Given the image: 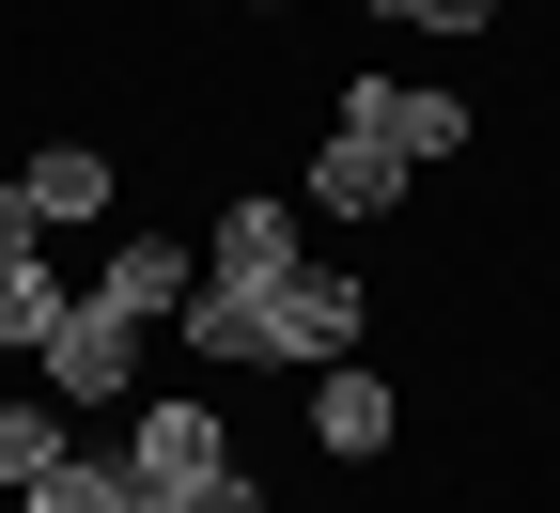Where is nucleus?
Wrapping results in <instances>:
<instances>
[{"label":"nucleus","mask_w":560,"mask_h":513,"mask_svg":"<svg viewBox=\"0 0 560 513\" xmlns=\"http://www.w3.org/2000/svg\"><path fill=\"white\" fill-rule=\"evenodd\" d=\"M109 452H125V482H140V498H172V513H187L202 482L234 467V435H219V405H202V389H140Z\"/></svg>","instance_id":"f257e3e1"},{"label":"nucleus","mask_w":560,"mask_h":513,"mask_svg":"<svg viewBox=\"0 0 560 513\" xmlns=\"http://www.w3.org/2000/svg\"><path fill=\"white\" fill-rule=\"evenodd\" d=\"M32 374H47V405H140V327H125L109 296H79V312H62V342L32 358Z\"/></svg>","instance_id":"f03ea898"},{"label":"nucleus","mask_w":560,"mask_h":513,"mask_svg":"<svg viewBox=\"0 0 560 513\" xmlns=\"http://www.w3.org/2000/svg\"><path fill=\"white\" fill-rule=\"evenodd\" d=\"M342 140H389L405 172L467 156V94H405V79H342Z\"/></svg>","instance_id":"7ed1b4c3"},{"label":"nucleus","mask_w":560,"mask_h":513,"mask_svg":"<svg viewBox=\"0 0 560 513\" xmlns=\"http://www.w3.org/2000/svg\"><path fill=\"white\" fill-rule=\"evenodd\" d=\"M265 358H312V374L359 358V265H296V280H280V296H265Z\"/></svg>","instance_id":"20e7f679"},{"label":"nucleus","mask_w":560,"mask_h":513,"mask_svg":"<svg viewBox=\"0 0 560 513\" xmlns=\"http://www.w3.org/2000/svg\"><path fill=\"white\" fill-rule=\"evenodd\" d=\"M296 265H312V249H296V218H280L265 187H234V202H219V234H202V280H234V296H280Z\"/></svg>","instance_id":"39448f33"},{"label":"nucleus","mask_w":560,"mask_h":513,"mask_svg":"<svg viewBox=\"0 0 560 513\" xmlns=\"http://www.w3.org/2000/svg\"><path fill=\"white\" fill-rule=\"evenodd\" d=\"M389 435H405L389 374H374V358H327V374H312V452H342V467H374Z\"/></svg>","instance_id":"423d86ee"},{"label":"nucleus","mask_w":560,"mask_h":513,"mask_svg":"<svg viewBox=\"0 0 560 513\" xmlns=\"http://www.w3.org/2000/svg\"><path fill=\"white\" fill-rule=\"evenodd\" d=\"M0 187H16L47 234H79V218H109V187H125V172H109V140H32V156L0 172Z\"/></svg>","instance_id":"0eeeda50"},{"label":"nucleus","mask_w":560,"mask_h":513,"mask_svg":"<svg viewBox=\"0 0 560 513\" xmlns=\"http://www.w3.org/2000/svg\"><path fill=\"white\" fill-rule=\"evenodd\" d=\"M94 296H109L125 327H172V312L202 296V249H172V234H125V249L94 265Z\"/></svg>","instance_id":"6e6552de"},{"label":"nucleus","mask_w":560,"mask_h":513,"mask_svg":"<svg viewBox=\"0 0 560 513\" xmlns=\"http://www.w3.org/2000/svg\"><path fill=\"white\" fill-rule=\"evenodd\" d=\"M389 202H405L389 140H327V156H312V218H389Z\"/></svg>","instance_id":"1a4fd4ad"},{"label":"nucleus","mask_w":560,"mask_h":513,"mask_svg":"<svg viewBox=\"0 0 560 513\" xmlns=\"http://www.w3.org/2000/svg\"><path fill=\"white\" fill-rule=\"evenodd\" d=\"M172 327H187V358H219V374H249V358H265V296H234V280H202Z\"/></svg>","instance_id":"9d476101"},{"label":"nucleus","mask_w":560,"mask_h":513,"mask_svg":"<svg viewBox=\"0 0 560 513\" xmlns=\"http://www.w3.org/2000/svg\"><path fill=\"white\" fill-rule=\"evenodd\" d=\"M62 452H79V435H62V405H47V389H32V405H0V498H32Z\"/></svg>","instance_id":"9b49d317"},{"label":"nucleus","mask_w":560,"mask_h":513,"mask_svg":"<svg viewBox=\"0 0 560 513\" xmlns=\"http://www.w3.org/2000/svg\"><path fill=\"white\" fill-rule=\"evenodd\" d=\"M62 312H79V296H62L47 265H0V358H47V342H62Z\"/></svg>","instance_id":"f8f14e48"},{"label":"nucleus","mask_w":560,"mask_h":513,"mask_svg":"<svg viewBox=\"0 0 560 513\" xmlns=\"http://www.w3.org/2000/svg\"><path fill=\"white\" fill-rule=\"evenodd\" d=\"M125 498H140V482H125V452H62L16 513H125Z\"/></svg>","instance_id":"ddd939ff"},{"label":"nucleus","mask_w":560,"mask_h":513,"mask_svg":"<svg viewBox=\"0 0 560 513\" xmlns=\"http://www.w3.org/2000/svg\"><path fill=\"white\" fill-rule=\"evenodd\" d=\"M405 32H499V0H389Z\"/></svg>","instance_id":"4468645a"},{"label":"nucleus","mask_w":560,"mask_h":513,"mask_svg":"<svg viewBox=\"0 0 560 513\" xmlns=\"http://www.w3.org/2000/svg\"><path fill=\"white\" fill-rule=\"evenodd\" d=\"M187 513H280V498H265L249 467H219V482H202V498H187Z\"/></svg>","instance_id":"2eb2a0df"},{"label":"nucleus","mask_w":560,"mask_h":513,"mask_svg":"<svg viewBox=\"0 0 560 513\" xmlns=\"http://www.w3.org/2000/svg\"><path fill=\"white\" fill-rule=\"evenodd\" d=\"M32 234H47V218H32L16 187H0V265H32Z\"/></svg>","instance_id":"dca6fc26"},{"label":"nucleus","mask_w":560,"mask_h":513,"mask_svg":"<svg viewBox=\"0 0 560 513\" xmlns=\"http://www.w3.org/2000/svg\"><path fill=\"white\" fill-rule=\"evenodd\" d=\"M125 513H172V498H125Z\"/></svg>","instance_id":"f3484780"}]
</instances>
